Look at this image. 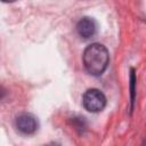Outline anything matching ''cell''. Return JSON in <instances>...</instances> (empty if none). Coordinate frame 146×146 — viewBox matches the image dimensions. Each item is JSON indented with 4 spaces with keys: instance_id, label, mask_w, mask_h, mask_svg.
Segmentation results:
<instances>
[{
    "instance_id": "1",
    "label": "cell",
    "mask_w": 146,
    "mask_h": 146,
    "mask_svg": "<svg viewBox=\"0 0 146 146\" xmlns=\"http://www.w3.org/2000/svg\"><path fill=\"white\" fill-rule=\"evenodd\" d=\"M83 65L87 72L98 76L105 72L110 62V55L105 46L100 43H91L83 51Z\"/></svg>"
},
{
    "instance_id": "2",
    "label": "cell",
    "mask_w": 146,
    "mask_h": 146,
    "mask_svg": "<svg viewBox=\"0 0 146 146\" xmlns=\"http://www.w3.org/2000/svg\"><path fill=\"white\" fill-rule=\"evenodd\" d=\"M82 105L88 112L97 113L106 106V97L98 89H88L82 96Z\"/></svg>"
},
{
    "instance_id": "3",
    "label": "cell",
    "mask_w": 146,
    "mask_h": 146,
    "mask_svg": "<svg viewBox=\"0 0 146 146\" xmlns=\"http://www.w3.org/2000/svg\"><path fill=\"white\" fill-rule=\"evenodd\" d=\"M15 124H16V128L18 129V131H21L22 133H25V135H31V133L35 132L38 129L36 119L32 114H29V113H23V114L18 115Z\"/></svg>"
},
{
    "instance_id": "4",
    "label": "cell",
    "mask_w": 146,
    "mask_h": 146,
    "mask_svg": "<svg viewBox=\"0 0 146 146\" xmlns=\"http://www.w3.org/2000/svg\"><path fill=\"white\" fill-rule=\"evenodd\" d=\"M96 23L90 17L81 18L76 24V32L83 39H89L96 33Z\"/></svg>"
},
{
    "instance_id": "5",
    "label": "cell",
    "mask_w": 146,
    "mask_h": 146,
    "mask_svg": "<svg viewBox=\"0 0 146 146\" xmlns=\"http://www.w3.org/2000/svg\"><path fill=\"white\" fill-rule=\"evenodd\" d=\"M135 99V73L133 70L131 71V102L133 103Z\"/></svg>"
},
{
    "instance_id": "6",
    "label": "cell",
    "mask_w": 146,
    "mask_h": 146,
    "mask_svg": "<svg viewBox=\"0 0 146 146\" xmlns=\"http://www.w3.org/2000/svg\"><path fill=\"white\" fill-rule=\"evenodd\" d=\"M47 146H60L59 144H56V143H51V144H48Z\"/></svg>"
}]
</instances>
